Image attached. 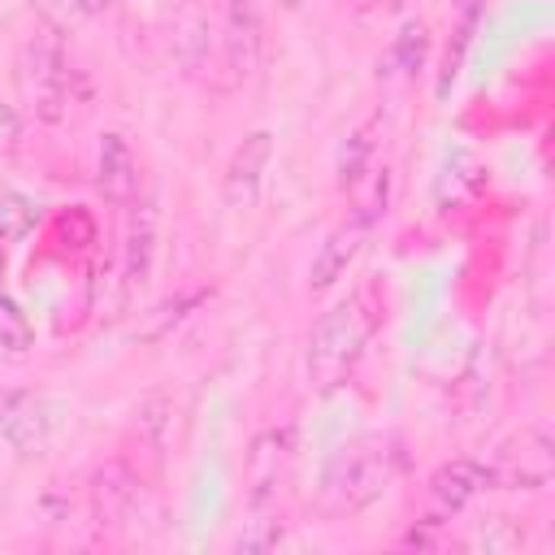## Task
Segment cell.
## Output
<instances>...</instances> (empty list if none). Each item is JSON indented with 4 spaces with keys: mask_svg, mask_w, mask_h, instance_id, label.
<instances>
[{
    "mask_svg": "<svg viewBox=\"0 0 555 555\" xmlns=\"http://www.w3.org/2000/svg\"><path fill=\"white\" fill-rule=\"evenodd\" d=\"M286 460H291V434L264 429L251 438V451H247V503L251 507H264L278 494Z\"/></svg>",
    "mask_w": 555,
    "mask_h": 555,
    "instance_id": "cell-6",
    "label": "cell"
},
{
    "mask_svg": "<svg viewBox=\"0 0 555 555\" xmlns=\"http://www.w3.org/2000/svg\"><path fill=\"white\" fill-rule=\"evenodd\" d=\"M65 9H69V13H78V17H95V13H104V9H108V0H65Z\"/></svg>",
    "mask_w": 555,
    "mask_h": 555,
    "instance_id": "cell-21",
    "label": "cell"
},
{
    "mask_svg": "<svg viewBox=\"0 0 555 555\" xmlns=\"http://www.w3.org/2000/svg\"><path fill=\"white\" fill-rule=\"evenodd\" d=\"M95 182H100V191H104L108 204H134V195H139V160H134L130 143L117 130L100 134Z\"/></svg>",
    "mask_w": 555,
    "mask_h": 555,
    "instance_id": "cell-7",
    "label": "cell"
},
{
    "mask_svg": "<svg viewBox=\"0 0 555 555\" xmlns=\"http://www.w3.org/2000/svg\"><path fill=\"white\" fill-rule=\"evenodd\" d=\"M35 204L22 191H0V238L4 243H22L35 230Z\"/></svg>",
    "mask_w": 555,
    "mask_h": 555,
    "instance_id": "cell-16",
    "label": "cell"
},
{
    "mask_svg": "<svg viewBox=\"0 0 555 555\" xmlns=\"http://www.w3.org/2000/svg\"><path fill=\"white\" fill-rule=\"evenodd\" d=\"M30 343H35V325H30L26 308L17 299L0 295V347L22 356V351H30Z\"/></svg>",
    "mask_w": 555,
    "mask_h": 555,
    "instance_id": "cell-15",
    "label": "cell"
},
{
    "mask_svg": "<svg viewBox=\"0 0 555 555\" xmlns=\"http://www.w3.org/2000/svg\"><path fill=\"white\" fill-rule=\"evenodd\" d=\"M152 256H156V208L130 204V230H126V291H143L152 278Z\"/></svg>",
    "mask_w": 555,
    "mask_h": 555,
    "instance_id": "cell-10",
    "label": "cell"
},
{
    "mask_svg": "<svg viewBox=\"0 0 555 555\" xmlns=\"http://www.w3.org/2000/svg\"><path fill=\"white\" fill-rule=\"evenodd\" d=\"M425 52H429V26L425 22H403V30L395 35V65L403 74H416L425 65Z\"/></svg>",
    "mask_w": 555,
    "mask_h": 555,
    "instance_id": "cell-17",
    "label": "cell"
},
{
    "mask_svg": "<svg viewBox=\"0 0 555 555\" xmlns=\"http://www.w3.org/2000/svg\"><path fill=\"white\" fill-rule=\"evenodd\" d=\"M17 82L22 95L30 100L35 117L43 121H61L65 113V95H69V69H65V52L52 35H35L22 56H17Z\"/></svg>",
    "mask_w": 555,
    "mask_h": 555,
    "instance_id": "cell-3",
    "label": "cell"
},
{
    "mask_svg": "<svg viewBox=\"0 0 555 555\" xmlns=\"http://www.w3.org/2000/svg\"><path fill=\"white\" fill-rule=\"evenodd\" d=\"M377 325H382V304H377L373 286H360L351 299L321 312V321L308 334V382L321 395L338 390L351 377V369Z\"/></svg>",
    "mask_w": 555,
    "mask_h": 555,
    "instance_id": "cell-1",
    "label": "cell"
},
{
    "mask_svg": "<svg viewBox=\"0 0 555 555\" xmlns=\"http://www.w3.org/2000/svg\"><path fill=\"white\" fill-rule=\"evenodd\" d=\"M356 4H360V9H369V4H373V0H356Z\"/></svg>",
    "mask_w": 555,
    "mask_h": 555,
    "instance_id": "cell-23",
    "label": "cell"
},
{
    "mask_svg": "<svg viewBox=\"0 0 555 555\" xmlns=\"http://www.w3.org/2000/svg\"><path fill=\"white\" fill-rule=\"evenodd\" d=\"M225 56L234 74H251L260 61V13L256 0H225Z\"/></svg>",
    "mask_w": 555,
    "mask_h": 555,
    "instance_id": "cell-12",
    "label": "cell"
},
{
    "mask_svg": "<svg viewBox=\"0 0 555 555\" xmlns=\"http://www.w3.org/2000/svg\"><path fill=\"white\" fill-rule=\"evenodd\" d=\"M17 143V108L0 95V152H9Z\"/></svg>",
    "mask_w": 555,
    "mask_h": 555,
    "instance_id": "cell-20",
    "label": "cell"
},
{
    "mask_svg": "<svg viewBox=\"0 0 555 555\" xmlns=\"http://www.w3.org/2000/svg\"><path fill=\"white\" fill-rule=\"evenodd\" d=\"M0 438L17 455H39L48 442V403L35 390H4L0 395Z\"/></svg>",
    "mask_w": 555,
    "mask_h": 555,
    "instance_id": "cell-4",
    "label": "cell"
},
{
    "mask_svg": "<svg viewBox=\"0 0 555 555\" xmlns=\"http://www.w3.org/2000/svg\"><path fill=\"white\" fill-rule=\"evenodd\" d=\"M473 30H477V0L464 9V17H460V30H455V43H447V56H442V74H438V95H447V87L455 82V74H460V61H464V52H468V43H473Z\"/></svg>",
    "mask_w": 555,
    "mask_h": 555,
    "instance_id": "cell-18",
    "label": "cell"
},
{
    "mask_svg": "<svg viewBox=\"0 0 555 555\" xmlns=\"http://www.w3.org/2000/svg\"><path fill=\"white\" fill-rule=\"evenodd\" d=\"M278 538H282V525H273V520H251V529L247 533H238V551H269V546H278Z\"/></svg>",
    "mask_w": 555,
    "mask_h": 555,
    "instance_id": "cell-19",
    "label": "cell"
},
{
    "mask_svg": "<svg viewBox=\"0 0 555 555\" xmlns=\"http://www.w3.org/2000/svg\"><path fill=\"white\" fill-rule=\"evenodd\" d=\"M399 473V451L390 438H360L347 451H338L325 468V486H321V507L330 516H347L360 512L369 503H377L390 481Z\"/></svg>",
    "mask_w": 555,
    "mask_h": 555,
    "instance_id": "cell-2",
    "label": "cell"
},
{
    "mask_svg": "<svg viewBox=\"0 0 555 555\" xmlns=\"http://www.w3.org/2000/svg\"><path fill=\"white\" fill-rule=\"evenodd\" d=\"M0 278H4V238H0Z\"/></svg>",
    "mask_w": 555,
    "mask_h": 555,
    "instance_id": "cell-22",
    "label": "cell"
},
{
    "mask_svg": "<svg viewBox=\"0 0 555 555\" xmlns=\"http://www.w3.org/2000/svg\"><path fill=\"white\" fill-rule=\"evenodd\" d=\"M360 238H364V225H360V221H347V225L330 230L325 243H321L317 256H312L308 286H312V291H330V286L351 269V260L360 256Z\"/></svg>",
    "mask_w": 555,
    "mask_h": 555,
    "instance_id": "cell-9",
    "label": "cell"
},
{
    "mask_svg": "<svg viewBox=\"0 0 555 555\" xmlns=\"http://www.w3.org/2000/svg\"><path fill=\"white\" fill-rule=\"evenodd\" d=\"M173 52L186 65V74H195L204 65V56H208V17H204V9L195 0H186L178 9V17H173Z\"/></svg>",
    "mask_w": 555,
    "mask_h": 555,
    "instance_id": "cell-13",
    "label": "cell"
},
{
    "mask_svg": "<svg viewBox=\"0 0 555 555\" xmlns=\"http://www.w3.org/2000/svg\"><path fill=\"white\" fill-rule=\"evenodd\" d=\"M269 156H273V134L269 130L243 134V143L234 147V156L225 165V178H221V191H225V204L230 208H247L256 199L260 178L269 169Z\"/></svg>",
    "mask_w": 555,
    "mask_h": 555,
    "instance_id": "cell-5",
    "label": "cell"
},
{
    "mask_svg": "<svg viewBox=\"0 0 555 555\" xmlns=\"http://www.w3.org/2000/svg\"><path fill=\"white\" fill-rule=\"evenodd\" d=\"M373 165H377V139H373V126H360V130L343 143V152H338V182H343V191H347L356 178H364Z\"/></svg>",
    "mask_w": 555,
    "mask_h": 555,
    "instance_id": "cell-14",
    "label": "cell"
},
{
    "mask_svg": "<svg viewBox=\"0 0 555 555\" xmlns=\"http://www.w3.org/2000/svg\"><path fill=\"white\" fill-rule=\"evenodd\" d=\"M490 481H494V468H486V464H477V460H447V464L429 477V494H434V503H438L442 512H460V507H468L481 490H490Z\"/></svg>",
    "mask_w": 555,
    "mask_h": 555,
    "instance_id": "cell-8",
    "label": "cell"
},
{
    "mask_svg": "<svg viewBox=\"0 0 555 555\" xmlns=\"http://www.w3.org/2000/svg\"><path fill=\"white\" fill-rule=\"evenodd\" d=\"M134 499H139V481H134V473L121 460H113V464H104L95 473V481H91V507H95V520L100 525H121L130 516Z\"/></svg>",
    "mask_w": 555,
    "mask_h": 555,
    "instance_id": "cell-11",
    "label": "cell"
}]
</instances>
